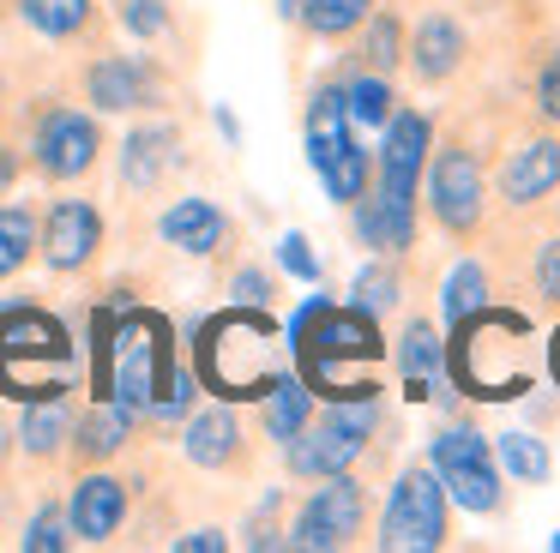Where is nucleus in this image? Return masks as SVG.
<instances>
[{"label": "nucleus", "instance_id": "nucleus-1", "mask_svg": "<svg viewBox=\"0 0 560 553\" xmlns=\"http://www.w3.org/2000/svg\"><path fill=\"white\" fill-rule=\"evenodd\" d=\"M290 337H295V361H302L307 391L331 397V403H343V397H380L368 367L386 355V343H380V319L368 307H331V301L314 295L295 313Z\"/></svg>", "mask_w": 560, "mask_h": 553}, {"label": "nucleus", "instance_id": "nucleus-2", "mask_svg": "<svg viewBox=\"0 0 560 553\" xmlns=\"http://www.w3.org/2000/svg\"><path fill=\"white\" fill-rule=\"evenodd\" d=\"M434 151V127L416 108H392L386 139H380L374 175L380 187L355 199V235L380 252H410L416 247V180Z\"/></svg>", "mask_w": 560, "mask_h": 553}, {"label": "nucleus", "instance_id": "nucleus-3", "mask_svg": "<svg viewBox=\"0 0 560 553\" xmlns=\"http://www.w3.org/2000/svg\"><path fill=\"white\" fill-rule=\"evenodd\" d=\"M170 367H175V349L163 313L151 307L97 313V397H115L121 409H133L145 421Z\"/></svg>", "mask_w": 560, "mask_h": 553}, {"label": "nucleus", "instance_id": "nucleus-4", "mask_svg": "<svg viewBox=\"0 0 560 553\" xmlns=\"http://www.w3.org/2000/svg\"><path fill=\"white\" fill-rule=\"evenodd\" d=\"M0 391L19 403L73 391V337L61 319L25 301L0 313Z\"/></svg>", "mask_w": 560, "mask_h": 553}, {"label": "nucleus", "instance_id": "nucleus-5", "mask_svg": "<svg viewBox=\"0 0 560 553\" xmlns=\"http://www.w3.org/2000/svg\"><path fill=\"white\" fill-rule=\"evenodd\" d=\"M271 337H278V319L266 307L235 301L199 331V379L223 397H259L271 385Z\"/></svg>", "mask_w": 560, "mask_h": 553}, {"label": "nucleus", "instance_id": "nucleus-6", "mask_svg": "<svg viewBox=\"0 0 560 553\" xmlns=\"http://www.w3.org/2000/svg\"><path fill=\"white\" fill-rule=\"evenodd\" d=\"M307 163H314L319 187L338 204H355L374 180L362 139H355V120L343 108V84H319L314 103H307Z\"/></svg>", "mask_w": 560, "mask_h": 553}, {"label": "nucleus", "instance_id": "nucleus-7", "mask_svg": "<svg viewBox=\"0 0 560 553\" xmlns=\"http://www.w3.org/2000/svg\"><path fill=\"white\" fill-rule=\"evenodd\" d=\"M380 409L374 397H343V403H331L319 421H307L302 433H295L290 445H283V457H290V475L295 481H326V475H350V463L362 457L368 433H374Z\"/></svg>", "mask_w": 560, "mask_h": 553}, {"label": "nucleus", "instance_id": "nucleus-8", "mask_svg": "<svg viewBox=\"0 0 560 553\" xmlns=\"http://www.w3.org/2000/svg\"><path fill=\"white\" fill-rule=\"evenodd\" d=\"M374 541L386 553H434V548H446V487H440L434 469L410 463L398 481H392Z\"/></svg>", "mask_w": 560, "mask_h": 553}, {"label": "nucleus", "instance_id": "nucleus-9", "mask_svg": "<svg viewBox=\"0 0 560 553\" xmlns=\"http://www.w3.org/2000/svg\"><path fill=\"white\" fill-rule=\"evenodd\" d=\"M103 156V127L73 103H43L31 120V168H37L49 187L67 180H85Z\"/></svg>", "mask_w": 560, "mask_h": 553}, {"label": "nucleus", "instance_id": "nucleus-10", "mask_svg": "<svg viewBox=\"0 0 560 553\" xmlns=\"http://www.w3.org/2000/svg\"><path fill=\"white\" fill-rule=\"evenodd\" d=\"M428 457H434V475L446 487V499H458L476 517L500 511V463H494V445L476 427H440Z\"/></svg>", "mask_w": 560, "mask_h": 553}, {"label": "nucleus", "instance_id": "nucleus-11", "mask_svg": "<svg viewBox=\"0 0 560 553\" xmlns=\"http://www.w3.org/2000/svg\"><path fill=\"white\" fill-rule=\"evenodd\" d=\"M368 523V493L362 481L350 475H326L314 493L302 499L295 511V529H290V548H307V553H331V548H350Z\"/></svg>", "mask_w": 560, "mask_h": 553}, {"label": "nucleus", "instance_id": "nucleus-12", "mask_svg": "<svg viewBox=\"0 0 560 553\" xmlns=\"http://www.w3.org/2000/svg\"><path fill=\"white\" fill-rule=\"evenodd\" d=\"M428 204H434L440 228L452 240H470L482 228V204H488V187H482V163H476L464 144H446L428 168Z\"/></svg>", "mask_w": 560, "mask_h": 553}, {"label": "nucleus", "instance_id": "nucleus-13", "mask_svg": "<svg viewBox=\"0 0 560 553\" xmlns=\"http://www.w3.org/2000/svg\"><path fill=\"white\" fill-rule=\"evenodd\" d=\"M37 252L55 276H79L103 252V211L91 199H55L37 216Z\"/></svg>", "mask_w": 560, "mask_h": 553}, {"label": "nucleus", "instance_id": "nucleus-14", "mask_svg": "<svg viewBox=\"0 0 560 553\" xmlns=\"http://www.w3.org/2000/svg\"><path fill=\"white\" fill-rule=\"evenodd\" d=\"M85 103L97 115H139L163 103V72L145 55H97L85 67Z\"/></svg>", "mask_w": 560, "mask_h": 553}, {"label": "nucleus", "instance_id": "nucleus-15", "mask_svg": "<svg viewBox=\"0 0 560 553\" xmlns=\"http://www.w3.org/2000/svg\"><path fill=\"white\" fill-rule=\"evenodd\" d=\"M127 505H133V487H127L121 475H109V469H85V475L73 481V499H67V529H73V541L103 548V541L121 536Z\"/></svg>", "mask_w": 560, "mask_h": 553}, {"label": "nucleus", "instance_id": "nucleus-16", "mask_svg": "<svg viewBox=\"0 0 560 553\" xmlns=\"http://www.w3.org/2000/svg\"><path fill=\"white\" fill-rule=\"evenodd\" d=\"M187 463L199 469H242L247 463V439H242V415L230 403L211 409H187V433H182Z\"/></svg>", "mask_w": 560, "mask_h": 553}, {"label": "nucleus", "instance_id": "nucleus-17", "mask_svg": "<svg viewBox=\"0 0 560 553\" xmlns=\"http://www.w3.org/2000/svg\"><path fill=\"white\" fill-rule=\"evenodd\" d=\"M133 427H139V415H133V409H121L115 397H97V403H91L85 415L73 421V433H67V451H73V463L103 469L109 457H121V451H127Z\"/></svg>", "mask_w": 560, "mask_h": 553}, {"label": "nucleus", "instance_id": "nucleus-18", "mask_svg": "<svg viewBox=\"0 0 560 553\" xmlns=\"http://www.w3.org/2000/svg\"><path fill=\"white\" fill-rule=\"evenodd\" d=\"M175 151H182V132L170 120H145V127L127 132L121 144V187L127 192H158L175 168Z\"/></svg>", "mask_w": 560, "mask_h": 553}, {"label": "nucleus", "instance_id": "nucleus-19", "mask_svg": "<svg viewBox=\"0 0 560 553\" xmlns=\"http://www.w3.org/2000/svg\"><path fill=\"white\" fill-rule=\"evenodd\" d=\"M158 235L170 240V247L194 252V259H211V252L230 240V216H223V204H211V199H175L170 211L158 216Z\"/></svg>", "mask_w": 560, "mask_h": 553}, {"label": "nucleus", "instance_id": "nucleus-20", "mask_svg": "<svg viewBox=\"0 0 560 553\" xmlns=\"http://www.w3.org/2000/svg\"><path fill=\"white\" fill-rule=\"evenodd\" d=\"M560 187V139H530L506 156L500 168V199L506 204H536Z\"/></svg>", "mask_w": 560, "mask_h": 553}, {"label": "nucleus", "instance_id": "nucleus-21", "mask_svg": "<svg viewBox=\"0 0 560 553\" xmlns=\"http://www.w3.org/2000/svg\"><path fill=\"white\" fill-rule=\"evenodd\" d=\"M404 60L416 67V79H422V84L452 79L458 60H464V31L446 19V12H428V19L416 24V36L404 43Z\"/></svg>", "mask_w": 560, "mask_h": 553}, {"label": "nucleus", "instance_id": "nucleus-22", "mask_svg": "<svg viewBox=\"0 0 560 553\" xmlns=\"http://www.w3.org/2000/svg\"><path fill=\"white\" fill-rule=\"evenodd\" d=\"M67 433H73V397H31L25 415H19V451L37 457V463H55L67 451Z\"/></svg>", "mask_w": 560, "mask_h": 553}, {"label": "nucleus", "instance_id": "nucleus-23", "mask_svg": "<svg viewBox=\"0 0 560 553\" xmlns=\"http://www.w3.org/2000/svg\"><path fill=\"white\" fill-rule=\"evenodd\" d=\"M398 361H404V397L410 403H422V397H434V373L440 361H446V349H440V331L428 319H410L398 337Z\"/></svg>", "mask_w": 560, "mask_h": 553}, {"label": "nucleus", "instance_id": "nucleus-24", "mask_svg": "<svg viewBox=\"0 0 560 553\" xmlns=\"http://www.w3.org/2000/svg\"><path fill=\"white\" fill-rule=\"evenodd\" d=\"M259 397H266V433L278 445H290L295 433L314 421V391H307L302 373H271V385Z\"/></svg>", "mask_w": 560, "mask_h": 553}, {"label": "nucleus", "instance_id": "nucleus-25", "mask_svg": "<svg viewBox=\"0 0 560 553\" xmlns=\"http://www.w3.org/2000/svg\"><path fill=\"white\" fill-rule=\"evenodd\" d=\"M19 19L49 43H85L97 31V7L91 0H19Z\"/></svg>", "mask_w": 560, "mask_h": 553}, {"label": "nucleus", "instance_id": "nucleus-26", "mask_svg": "<svg viewBox=\"0 0 560 553\" xmlns=\"http://www.w3.org/2000/svg\"><path fill=\"white\" fill-rule=\"evenodd\" d=\"M37 259V211L19 199H0V283Z\"/></svg>", "mask_w": 560, "mask_h": 553}, {"label": "nucleus", "instance_id": "nucleus-27", "mask_svg": "<svg viewBox=\"0 0 560 553\" xmlns=\"http://www.w3.org/2000/svg\"><path fill=\"white\" fill-rule=\"evenodd\" d=\"M494 463L506 469L512 481H524V487H542V481L555 475V451H548L536 433H518V427L494 439Z\"/></svg>", "mask_w": 560, "mask_h": 553}, {"label": "nucleus", "instance_id": "nucleus-28", "mask_svg": "<svg viewBox=\"0 0 560 553\" xmlns=\"http://www.w3.org/2000/svg\"><path fill=\"white\" fill-rule=\"evenodd\" d=\"M338 84H343V108H350V120H355V127H386V120H392V108H398V96H392L386 72L355 67L350 79H338Z\"/></svg>", "mask_w": 560, "mask_h": 553}, {"label": "nucleus", "instance_id": "nucleus-29", "mask_svg": "<svg viewBox=\"0 0 560 553\" xmlns=\"http://www.w3.org/2000/svg\"><path fill=\"white\" fill-rule=\"evenodd\" d=\"M368 36H362V48H355V67H368V72H392L404 60V24L392 19V12H368Z\"/></svg>", "mask_w": 560, "mask_h": 553}, {"label": "nucleus", "instance_id": "nucleus-30", "mask_svg": "<svg viewBox=\"0 0 560 553\" xmlns=\"http://www.w3.org/2000/svg\"><path fill=\"white\" fill-rule=\"evenodd\" d=\"M368 12H374V0H302L295 19H302L314 36H350Z\"/></svg>", "mask_w": 560, "mask_h": 553}, {"label": "nucleus", "instance_id": "nucleus-31", "mask_svg": "<svg viewBox=\"0 0 560 553\" xmlns=\"http://www.w3.org/2000/svg\"><path fill=\"white\" fill-rule=\"evenodd\" d=\"M476 307H488V276L476 259H464V264H452V276H446V325H464Z\"/></svg>", "mask_w": 560, "mask_h": 553}, {"label": "nucleus", "instance_id": "nucleus-32", "mask_svg": "<svg viewBox=\"0 0 560 553\" xmlns=\"http://www.w3.org/2000/svg\"><path fill=\"white\" fill-rule=\"evenodd\" d=\"M115 24H121L127 36H139V43H158V36H170L175 12H170V0H121V7H115Z\"/></svg>", "mask_w": 560, "mask_h": 553}, {"label": "nucleus", "instance_id": "nucleus-33", "mask_svg": "<svg viewBox=\"0 0 560 553\" xmlns=\"http://www.w3.org/2000/svg\"><path fill=\"white\" fill-rule=\"evenodd\" d=\"M19 548H25V553H67V548H73V529H67V505H43V511L25 523Z\"/></svg>", "mask_w": 560, "mask_h": 553}, {"label": "nucleus", "instance_id": "nucleus-34", "mask_svg": "<svg viewBox=\"0 0 560 553\" xmlns=\"http://www.w3.org/2000/svg\"><path fill=\"white\" fill-rule=\"evenodd\" d=\"M398 295H404V283H398V271H392V264H368V271L355 276V307H368L374 319L398 307Z\"/></svg>", "mask_w": 560, "mask_h": 553}, {"label": "nucleus", "instance_id": "nucleus-35", "mask_svg": "<svg viewBox=\"0 0 560 553\" xmlns=\"http://www.w3.org/2000/svg\"><path fill=\"white\" fill-rule=\"evenodd\" d=\"M536 295L555 301V307H560V235L548 240L542 252H536Z\"/></svg>", "mask_w": 560, "mask_h": 553}, {"label": "nucleus", "instance_id": "nucleus-36", "mask_svg": "<svg viewBox=\"0 0 560 553\" xmlns=\"http://www.w3.org/2000/svg\"><path fill=\"white\" fill-rule=\"evenodd\" d=\"M536 108H542L548 120H560V48L548 55L542 79H536Z\"/></svg>", "mask_w": 560, "mask_h": 553}, {"label": "nucleus", "instance_id": "nucleus-37", "mask_svg": "<svg viewBox=\"0 0 560 553\" xmlns=\"http://www.w3.org/2000/svg\"><path fill=\"white\" fill-rule=\"evenodd\" d=\"M283 264H290L302 283H319V259L307 252V235H283Z\"/></svg>", "mask_w": 560, "mask_h": 553}, {"label": "nucleus", "instance_id": "nucleus-38", "mask_svg": "<svg viewBox=\"0 0 560 553\" xmlns=\"http://www.w3.org/2000/svg\"><path fill=\"white\" fill-rule=\"evenodd\" d=\"M235 301H242V307H266V301H271V276L266 271H242V276H235Z\"/></svg>", "mask_w": 560, "mask_h": 553}, {"label": "nucleus", "instance_id": "nucleus-39", "mask_svg": "<svg viewBox=\"0 0 560 553\" xmlns=\"http://www.w3.org/2000/svg\"><path fill=\"white\" fill-rule=\"evenodd\" d=\"M223 548H230L223 529H187V536H175V553H223Z\"/></svg>", "mask_w": 560, "mask_h": 553}, {"label": "nucleus", "instance_id": "nucleus-40", "mask_svg": "<svg viewBox=\"0 0 560 553\" xmlns=\"http://www.w3.org/2000/svg\"><path fill=\"white\" fill-rule=\"evenodd\" d=\"M19 168H25V156L13 151V144H0V199L13 192V180H19Z\"/></svg>", "mask_w": 560, "mask_h": 553}, {"label": "nucleus", "instance_id": "nucleus-41", "mask_svg": "<svg viewBox=\"0 0 560 553\" xmlns=\"http://www.w3.org/2000/svg\"><path fill=\"white\" fill-rule=\"evenodd\" d=\"M278 12H283V19H295V12H302V0H278Z\"/></svg>", "mask_w": 560, "mask_h": 553}, {"label": "nucleus", "instance_id": "nucleus-42", "mask_svg": "<svg viewBox=\"0 0 560 553\" xmlns=\"http://www.w3.org/2000/svg\"><path fill=\"white\" fill-rule=\"evenodd\" d=\"M548 361H555V379H560V331H555V349H548Z\"/></svg>", "mask_w": 560, "mask_h": 553}, {"label": "nucleus", "instance_id": "nucleus-43", "mask_svg": "<svg viewBox=\"0 0 560 553\" xmlns=\"http://www.w3.org/2000/svg\"><path fill=\"white\" fill-rule=\"evenodd\" d=\"M7 445H13V433H7V427H0V451H7Z\"/></svg>", "mask_w": 560, "mask_h": 553}, {"label": "nucleus", "instance_id": "nucleus-44", "mask_svg": "<svg viewBox=\"0 0 560 553\" xmlns=\"http://www.w3.org/2000/svg\"><path fill=\"white\" fill-rule=\"evenodd\" d=\"M555 553H560V536H555Z\"/></svg>", "mask_w": 560, "mask_h": 553}, {"label": "nucleus", "instance_id": "nucleus-45", "mask_svg": "<svg viewBox=\"0 0 560 553\" xmlns=\"http://www.w3.org/2000/svg\"><path fill=\"white\" fill-rule=\"evenodd\" d=\"M0 84H7V79H0Z\"/></svg>", "mask_w": 560, "mask_h": 553}]
</instances>
